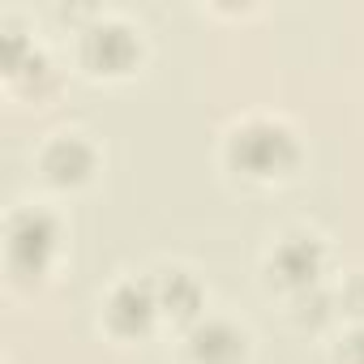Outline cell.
Here are the masks:
<instances>
[{
    "instance_id": "cell-1",
    "label": "cell",
    "mask_w": 364,
    "mask_h": 364,
    "mask_svg": "<svg viewBox=\"0 0 364 364\" xmlns=\"http://www.w3.org/2000/svg\"><path fill=\"white\" fill-rule=\"evenodd\" d=\"M223 159L245 180H283L300 167V141L296 133L274 116H249L236 124L223 141Z\"/></svg>"
},
{
    "instance_id": "cell-2",
    "label": "cell",
    "mask_w": 364,
    "mask_h": 364,
    "mask_svg": "<svg viewBox=\"0 0 364 364\" xmlns=\"http://www.w3.org/2000/svg\"><path fill=\"white\" fill-rule=\"evenodd\" d=\"M60 253V223L39 210V206H22L9 215V228H5V262H9V274L18 279H43L52 270Z\"/></svg>"
},
{
    "instance_id": "cell-3",
    "label": "cell",
    "mask_w": 364,
    "mask_h": 364,
    "mask_svg": "<svg viewBox=\"0 0 364 364\" xmlns=\"http://www.w3.org/2000/svg\"><path fill=\"white\" fill-rule=\"evenodd\" d=\"M321 270H326V245L313 232H287V236H279L274 249H270V257H266V274L283 291H291V296L317 287Z\"/></svg>"
},
{
    "instance_id": "cell-4",
    "label": "cell",
    "mask_w": 364,
    "mask_h": 364,
    "mask_svg": "<svg viewBox=\"0 0 364 364\" xmlns=\"http://www.w3.org/2000/svg\"><path fill=\"white\" fill-rule=\"evenodd\" d=\"M159 300H154V283L150 279H124L107 291L103 300V326L116 338H141L154 330L159 321Z\"/></svg>"
},
{
    "instance_id": "cell-5",
    "label": "cell",
    "mask_w": 364,
    "mask_h": 364,
    "mask_svg": "<svg viewBox=\"0 0 364 364\" xmlns=\"http://www.w3.org/2000/svg\"><path fill=\"white\" fill-rule=\"evenodd\" d=\"M185 351L193 364H245L249 334L228 317H202L185 334Z\"/></svg>"
},
{
    "instance_id": "cell-6",
    "label": "cell",
    "mask_w": 364,
    "mask_h": 364,
    "mask_svg": "<svg viewBox=\"0 0 364 364\" xmlns=\"http://www.w3.org/2000/svg\"><path fill=\"white\" fill-rule=\"evenodd\" d=\"M141 56V39L124 22H99L82 35V60L95 73H129Z\"/></svg>"
},
{
    "instance_id": "cell-7",
    "label": "cell",
    "mask_w": 364,
    "mask_h": 364,
    "mask_svg": "<svg viewBox=\"0 0 364 364\" xmlns=\"http://www.w3.org/2000/svg\"><path fill=\"white\" fill-rule=\"evenodd\" d=\"M39 167H43V176L52 180L56 189H77V185H86V180L95 176L99 150H95L82 133H60V137H52V141L43 146Z\"/></svg>"
},
{
    "instance_id": "cell-8",
    "label": "cell",
    "mask_w": 364,
    "mask_h": 364,
    "mask_svg": "<svg viewBox=\"0 0 364 364\" xmlns=\"http://www.w3.org/2000/svg\"><path fill=\"white\" fill-rule=\"evenodd\" d=\"M150 283H154V300H159V313L163 317H171L180 326H193V321L206 317V287H202V279L193 270L167 266Z\"/></svg>"
},
{
    "instance_id": "cell-9",
    "label": "cell",
    "mask_w": 364,
    "mask_h": 364,
    "mask_svg": "<svg viewBox=\"0 0 364 364\" xmlns=\"http://www.w3.org/2000/svg\"><path fill=\"white\" fill-rule=\"evenodd\" d=\"M291 317H296V326L317 330V326H326V321L338 317V296H326L321 287H309V291L291 296Z\"/></svg>"
},
{
    "instance_id": "cell-10",
    "label": "cell",
    "mask_w": 364,
    "mask_h": 364,
    "mask_svg": "<svg viewBox=\"0 0 364 364\" xmlns=\"http://www.w3.org/2000/svg\"><path fill=\"white\" fill-rule=\"evenodd\" d=\"M338 313L364 317V270H360V274H351V279L338 287Z\"/></svg>"
},
{
    "instance_id": "cell-11",
    "label": "cell",
    "mask_w": 364,
    "mask_h": 364,
    "mask_svg": "<svg viewBox=\"0 0 364 364\" xmlns=\"http://www.w3.org/2000/svg\"><path fill=\"white\" fill-rule=\"evenodd\" d=\"M334 364H364V326L347 330L334 347Z\"/></svg>"
}]
</instances>
